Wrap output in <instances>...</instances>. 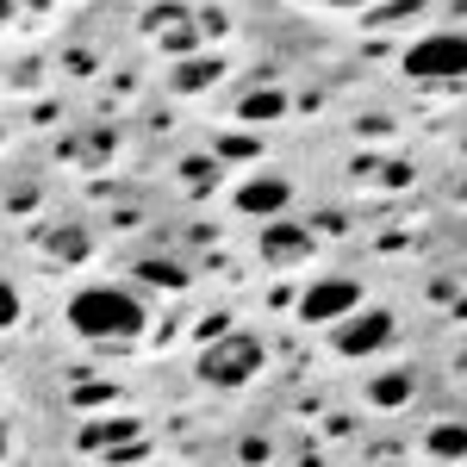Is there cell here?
Returning a JSON list of instances; mask_svg holds the SVG:
<instances>
[{
  "mask_svg": "<svg viewBox=\"0 0 467 467\" xmlns=\"http://www.w3.org/2000/svg\"><path fill=\"white\" fill-rule=\"evenodd\" d=\"M213 81V63H193V69H181V88H206Z\"/></svg>",
  "mask_w": 467,
  "mask_h": 467,
  "instance_id": "cell-12",
  "label": "cell"
},
{
  "mask_svg": "<svg viewBox=\"0 0 467 467\" xmlns=\"http://www.w3.org/2000/svg\"><path fill=\"white\" fill-rule=\"evenodd\" d=\"M13 318H19V293H13L6 281H0V330H6Z\"/></svg>",
  "mask_w": 467,
  "mask_h": 467,
  "instance_id": "cell-11",
  "label": "cell"
},
{
  "mask_svg": "<svg viewBox=\"0 0 467 467\" xmlns=\"http://www.w3.org/2000/svg\"><path fill=\"white\" fill-rule=\"evenodd\" d=\"M387 337H393V312L374 306V312H361V318H349L337 330V349H343V356H368V349H380Z\"/></svg>",
  "mask_w": 467,
  "mask_h": 467,
  "instance_id": "cell-5",
  "label": "cell"
},
{
  "mask_svg": "<svg viewBox=\"0 0 467 467\" xmlns=\"http://www.w3.org/2000/svg\"><path fill=\"white\" fill-rule=\"evenodd\" d=\"M287 200H293V187L281 175H255V181L237 187V206H244V213H281Z\"/></svg>",
  "mask_w": 467,
  "mask_h": 467,
  "instance_id": "cell-6",
  "label": "cell"
},
{
  "mask_svg": "<svg viewBox=\"0 0 467 467\" xmlns=\"http://www.w3.org/2000/svg\"><path fill=\"white\" fill-rule=\"evenodd\" d=\"M275 112H281V94H275V88H268V94H250V100H244V119H275Z\"/></svg>",
  "mask_w": 467,
  "mask_h": 467,
  "instance_id": "cell-10",
  "label": "cell"
},
{
  "mask_svg": "<svg viewBox=\"0 0 467 467\" xmlns=\"http://www.w3.org/2000/svg\"><path fill=\"white\" fill-rule=\"evenodd\" d=\"M356 306H361L356 281H312L306 299H299V318L306 324H330V318H343V312H356Z\"/></svg>",
  "mask_w": 467,
  "mask_h": 467,
  "instance_id": "cell-4",
  "label": "cell"
},
{
  "mask_svg": "<svg viewBox=\"0 0 467 467\" xmlns=\"http://www.w3.org/2000/svg\"><path fill=\"white\" fill-rule=\"evenodd\" d=\"M324 6H368V0H324Z\"/></svg>",
  "mask_w": 467,
  "mask_h": 467,
  "instance_id": "cell-13",
  "label": "cell"
},
{
  "mask_svg": "<svg viewBox=\"0 0 467 467\" xmlns=\"http://www.w3.org/2000/svg\"><path fill=\"white\" fill-rule=\"evenodd\" d=\"M69 330L88 337V343H131L144 330V299L131 287H112V281H94L69 299Z\"/></svg>",
  "mask_w": 467,
  "mask_h": 467,
  "instance_id": "cell-1",
  "label": "cell"
},
{
  "mask_svg": "<svg viewBox=\"0 0 467 467\" xmlns=\"http://www.w3.org/2000/svg\"><path fill=\"white\" fill-rule=\"evenodd\" d=\"M431 455H467V424H436L431 431Z\"/></svg>",
  "mask_w": 467,
  "mask_h": 467,
  "instance_id": "cell-9",
  "label": "cell"
},
{
  "mask_svg": "<svg viewBox=\"0 0 467 467\" xmlns=\"http://www.w3.org/2000/svg\"><path fill=\"white\" fill-rule=\"evenodd\" d=\"M368 399H374V405H405V399H411V374H380V380L368 387Z\"/></svg>",
  "mask_w": 467,
  "mask_h": 467,
  "instance_id": "cell-8",
  "label": "cell"
},
{
  "mask_svg": "<svg viewBox=\"0 0 467 467\" xmlns=\"http://www.w3.org/2000/svg\"><path fill=\"white\" fill-rule=\"evenodd\" d=\"M306 250H312V237H306L299 224H275V231H262V255H268V262H299Z\"/></svg>",
  "mask_w": 467,
  "mask_h": 467,
  "instance_id": "cell-7",
  "label": "cell"
},
{
  "mask_svg": "<svg viewBox=\"0 0 467 467\" xmlns=\"http://www.w3.org/2000/svg\"><path fill=\"white\" fill-rule=\"evenodd\" d=\"M411 81H462L467 75V32H431L405 50Z\"/></svg>",
  "mask_w": 467,
  "mask_h": 467,
  "instance_id": "cell-3",
  "label": "cell"
},
{
  "mask_svg": "<svg viewBox=\"0 0 467 467\" xmlns=\"http://www.w3.org/2000/svg\"><path fill=\"white\" fill-rule=\"evenodd\" d=\"M0 455H6V436H0Z\"/></svg>",
  "mask_w": 467,
  "mask_h": 467,
  "instance_id": "cell-14",
  "label": "cell"
},
{
  "mask_svg": "<svg viewBox=\"0 0 467 467\" xmlns=\"http://www.w3.org/2000/svg\"><path fill=\"white\" fill-rule=\"evenodd\" d=\"M255 368H262V337L224 330L213 349L200 356V380H213V387H244V380H255Z\"/></svg>",
  "mask_w": 467,
  "mask_h": 467,
  "instance_id": "cell-2",
  "label": "cell"
}]
</instances>
